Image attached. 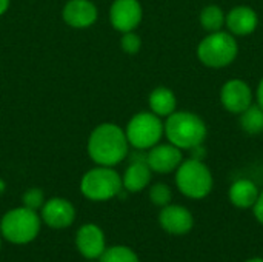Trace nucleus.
<instances>
[{
    "label": "nucleus",
    "instance_id": "f257e3e1",
    "mask_svg": "<svg viewBox=\"0 0 263 262\" xmlns=\"http://www.w3.org/2000/svg\"><path fill=\"white\" fill-rule=\"evenodd\" d=\"M128 151L126 134L116 124H100L88 139V154L97 165L116 167L128 156Z\"/></svg>",
    "mask_w": 263,
    "mask_h": 262
},
{
    "label": "nucleus",
    "instance_id": "f03ea898",
    "mask_svg": "<svg viewBox=\"0 0 263 262\" xmlns=\"http://www.w3.org/2000/svg\"><path fill=\"white\" fill-rule=\"evenodd\" d=\"M165 136L170 144L180 150H193L203 145L208 128L205 120L193 111H174L163 124Z\"/></svg>",
    "mask_w": 263,
    "mask_h": 262
},
{
    "label": "nucleus",
    "instance_id": "7ed1b4c3",
    "mask_svg": "<svg viewBox=\"0 0 263 262\" xmlns=\"http://www.w3.org/2000/svg\"><path fill=\"white\" fill-rule=\"evenodd\" d=\"M239 56L236 36L228 31L208 32L197 45V59L206 68L220 69L230 66Z\"/></svg>",
    "mask_w": 263,
    "mask_h": 262
},
{
    "label": "nucleus",
    "instance_id": "20e7f679",
    "mask_svg": "<svg viewBox=\"0 0 263 262\" xmlns=\"http://www.w3.org/2000/svg\"><path fill=\"white\" fill-rule=\"evenodd\" d=\"M176 173V187L179 191L194 201L205 199L210 196L214 187V178L210 167L200 159H183L177 167Z\"/></svg>",
    "mask_w": 263,
    "mask_h": 262
},
{
    "label": "nucleus",
    "instance_id": "39448f33",
    "mask_svg": "<svg viewBox=\"0 0 263 262\" xmlns=\"http://www.w3.org/2000/svg\"><path fill=\"white\" fill-rule=\"evenodd\" d=\"M42 218L37 212L26 207H17L6 212L0 221L2 236L15 246H25L32 242L40 233Z\"/></svg>",
    "mask_w": 263,
    "mask_h": 262
},
{
    "label": "nucleus",
    "instance_id": "423d86ee",
    "mask_svg": "<svg viewBox=\"0 0 263 262\" xmlns=\"http://www.w3.org/2000/svg\"><path fill=\"white\" fill-rule=\"evenodd\" d=\"M122 176L112 167L97 165L86 171L80 181V191L85 198L96 202L109 201L122 193Z\"/></svg>",
    "mask_w": 263,
    "mask_h": 262
},
{
    "label": "nucleus",
    "instance_id": "0eeeda50",
    "mask_svg": "<svg viewBox=\"0 0 263 262\" xmlns=\"http://www.w3.org/2000/svg\"><path fill=\"white\" fill-rule=\"evenodd\" d=\"M125 134L133 148L146 151L157 145L165 134L162 117L153 111H140L128 122Z\"/></svg>",
    "mask_w": 263,
    "mask_h": 262
},
{
    "label": "nucleus",
    "instance_id": "6e6552de",
    "mask_svg": "<svg viewBox=\"0 0 263 262\" xmlns=\"http://www.w3.org/2000/svg\"><path fill=\"white\" fill-rule=\"evenodd\" d=\"M254 100L251 86L242 79H230L220 88V103L231 114L243 113Z\"/></svg>",
    "mask_w": 263,
    "mask_h": 262
},
{
    "label": "nucleus",
    "instance_id": "1a4fd4ad",
    "mask_svg": "<svg viewBox=\"0 0 263 262\" xmlns=\"http://www.w3.org/2000/svg\"><path fill=\"white\" fill-rule=\"evenodd\" d=\"M159 224L163 232L173 236H183L188 235L194 227V216L193 213L179 204H168L162 207L159 213Z\"/></svg>",
    "mask_w": 263,
    "mask_h": 262
},
{
    "label": "nucleus",
    "instance_id": "9d476101",
    "mask_svg": "<svg viewBox=\"0 0 263 262\" xmlns=\"http://www.w3.org/2000/svg\"><path fill=\"white\" fill-rule=\"evenodd\" d=\"M143 17V9L139 0H114L109 9V20L114 29L120 32L134 31Z\"/></svg>",
    "mask_w": 263,
    "mask_h": 262
},
{
    "label": "nucleus",
    "instance_id": "9b49d317",
    "mask_svg": "<svg viewBox=\"0 0 263 262\" xmlns=\"http://www.w3.org/2000/svg\"><path fill=\"white\" fill-rule=\"evenodd\" d=\"M183 161V153L173 144H157L146 153V164L151 171L159 174H168L177 170Z\"/></svg>",
    "mask_w": 263,
    "mask_h": 262
},
{
    "label": "nucleus",
    "instance_id": "f8f14e48",
    "mask_svg": "<svg viewBox=\"0 0 263 262\" xmlns=\"http://www.w3.org/2000/svg\"><path fill=\"white\" fill-rule=\"evenodd\" d=\"M40 210L42 221L54 230L68 229L76 219V208L65 198H51L49 201H45Z\"/></svg>",
    "mask_w": 263,
    "mask_h": 262
},
{
    "label": "nucleus",
    "instance_id": "ddd939ff",
    "mask_svg": "<svg viewBox=\"0 0 263 262\" xmlns=\"http://www.w3.org/2000/svg\"><path fill=\"white\" fill-rule=\"evenodd\" d=\"M76 246L83 258L89 261L99 259L106 249L105 233L96 224H85L77 230Z\"/></svg>",
    "mask_w": 263,
    "mask_h": 262
},
{
    "label": "nucleus",
    "instance_id": "4468645a",
    "mask_svg": "<svg viewBox=\"0 0 263 262\" xmlns=\"http://www.w3.org/2000/svg\"><path fill=\"white\" fill-rule=\"evenodd\" d=\"M259 26V15L256 9L247 5L234 6L227 12L225 28L236 37H243L253 34Z\"/></svg>",
    "mask_w": 263,
    "mask_h": 262
},
{
    "label": "nucleus",
    "instance_id": "2eb2a0df",
    "mask_svg": "<svg viewBox=\"0 0 263 262\" xmlns=\"http://www.w3.org/2000/svg\"><path fill=\"white\" fill-rule=\"evenodd\" d=\"M63 20L77 29L89 28L97 20V8L91 0H68L63 8Z\"/></svg>",
    "mask_w": 263,
    "mask_h": 262
},
{
    "label": "nucleus",
    "instance_id": "dca6fc26",
    "mask_svg": "<svg viewBox=\"0 0 263 262\" xmlns=\"http://www.w3.org/2000/svg\"><path fill=\"white\" fill-rule=\"evenodd\" d=\"M151 176L153 171L146 164V159H131V164L126 167L122 178L123 188L129 193H139L149 185Z\"/></svg>",
    "mask_w": 263,
    "mask_h": 262
},
{
    "label": "nucleus",
    "instance_id": "f3484780",
    "mask_svg": "<svg viewBox=\"0 0 263 262\" xmlns=\"http://www.w3.org/2000/svg\"><path fill=\"white\" fill-rule=\"evenodd\" d=\"M259 195H260V191H259L257 185L251 179H247V178L234 181L228 190L230 202L236 208H240V210L253 208Z\"/></svg>",
    "mask_w": 263,
    "mask_h": 262
},
{
    "label": "nucleus",
    "instance_id": "a211bd4d",
    "mask_svg": "<svg viewBox=\"0 0 263 262\" xmlns=\"http://www.w3.org/2000/svg\"><path fill=\"white\" fill-rule=\"evenodd\" d=\"M149 108L159 117H168L177 110V97L166 86H157L149 94Z\"/></svg>",
    "mask_w": 263,
    "mask_h": 262
},
{
    "label": "nucleus",
    "instance_id": "6ab92c4d",
    "mask_svg": "<svg viewBox=\"0 0 263 262\" xmlns=\"http://www.w3.org/2000/svg\"><path fill=\"white\" fill-rule=\"evenodd\" d=\"M240 128L251 136L263 133V108L257 103H251L243 113L239 114Z\"/></svg>",
    "mask_w": 263,
    "mask_h": 262
},
{
    "label": "nucleus",
    "instance_id": "aec40b11",
    "mask_svg": "<svg viewBox=\"0 0 263 262\" xmlns=\"http://www.w3.org/2000/svg\"><path fill=\"white\" fill-rule=\"evenodd\" d=\"M225 20H227V12L217 5H208L199 14L200 26L208 32H216L223 29Z\"/></svg>",
    "mask_w": 263,
    "mask_h": 262
},
{
    "label": "nucleus",
    "instance_id": "412c9836",
    "mask_svg": "<svg viewBox=\"0 0 263 262\" xmlns=\"http://www.w3.org/2000/svg\"><path fill=\"white\" fill-rule=\"evenodd\" d=\"M99 262H140L137 253L126 246H114L105 249Z\"/></svg>",
    "mask_w": 263,
    "mask_h": 262
},
{
    "label": "nucleus",
    "instance_id": "4be33fe9",
    "mask_svg": "<svg viewBox=\"0 0 263 262\" xmlns=\"http://www.w3.org/2000/svg\"><path fill=\"white\" fill-rule=\"evenodd\" d=\"M149 201L156 207H160V208L171 204L173 191H171L170 185H166L163 182H157V184L151 185V188H149Z\"/></svg>",
    "mask_w": 263,
    "mask_h": 262
},
{
    "label": "nucleus",
    "instance_id": "5701e85b",
    "mask_svg": "<svg viewBox=\"0 0 263 262\" xmlns=\"http://www.w3.org/2000/svg\"><path fill=\"white\" fill-rule=\"evenodd\" d=\"M22 202H23V207L37 212L45 204V195H43V191L40 188H29V190H26L23 193Z\"/></svg>",
    "mask_w": 263,
    "mask_h": 262
},
{
    "label": "nucleus",
    "instance_id": "b1692460",
    "mask_svg": "<svg viewBox=\"0 0 263 262\" xmlns=\"http://www.w3.org/2000/svg\"><path fill=\"white\" fill-rule=\"evenodd\" d=\"M120 46L126 54H137L142 48V39L134 31L123 32L122 40H120Z\"/></svg>",
    "mask_w": 263,
    "mask_h": 262
},
{
    "label": "nucleus",
    "instance_id": "393cba45",
    "mask_svg": "<svg viewBox=\"0 0 263 262\" xmlns=\"http://www.w3.org/2000/svg\"><path fill=\"white\" fill-rule=\"evenodd\" d=\"M253 213H254V218L257 219V222L263 225V191H260V195L253 207Z\"/></svg>",
    "mask_w": 263,
    "mask_h": 262
},
{
    "label": "nucleus",
    "instance_id": "a878e982",
    "mask_svg": "<svg viewBox=\"0 0 263 262\" xmlns=\"http://www.w3.org/2000/svg\"><path fill=\"white\" fill-rule=\"evenodd\" d=\"M256 103L263 108V77L260 79V82H259V85H257V90H256Z\"/></svg>",
    "mask_w": 263,
    "mask_h": 262
},
{
    "label": "nucleus",
    "instance_id": "bb28decb",
    "mask_svg": "<svg viewBox=\"0 0 263 262\" xmlns=\"http://www.w3.org/2000/svg\"><path fill=\"white\" fill-rule=\"evenodd\" d=\"M8 6H9V0H0V15L6 12Z\"/></svg>",
    "mask_w": 263,
    "mask_h": 262
},
{
    "label": "nucleus",
    "instance_id": "cd10ccee",
    "mask_svg": "<svg viewBox=\"0 0 263 262\" xmlns=\"http://www.w3.org/2000/svg\"><path fill=\"white\" fill-rule=\"evenodd\" d=\"M245 262H263V258H250Z\"/></svg>",
    "mask_w": 263,
    "mask_h": 262
},
{
    "label": "nucleus",
    "instance_id": "c85d7f7f",
    "mask_svg": "<svg viewBox=\"0 0 263 262\" xmlns=\"http://www.w3.org/2000/svg\"><path fill=\"white\" fill-rule=\"evenodd\" d=\"M3 188H5V185H3V182H2V181H0V193H2V191H3Z\"/></svg>",
    "mask_w": 263,
    "mask_h": 262
},
{
    "label": "nucleus",
    "instance_id": "c756f323",
    "mask_svg": "<svg viewBox=\"0 0 263 262\" xmlns=\"http://www.w3.org/2000/svg\"><path fill=\"white\" fill-rule=\"evenodd\" d=\"M0 250H2V238H0Z\"/></svg>",
    "mask_w": 263,
    "mask_h": 262
},
{
    "label": "nucleus",
    "instance_id": "7c9ffc66",
    "mask_svg": "<svg viewBox=\"0 0 263 262\" xmlns=\"http://www.w3.org/2000/svg\"><path fill=\"white\" fill-rule=\"evenodd\" d=\"M89 262H94V261H89Z\"/></svg>",
    "mask_w": 263,
    "mask_h": 262
}]
</instances>
